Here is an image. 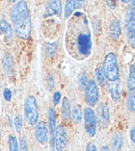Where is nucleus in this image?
<instances>
[{"label": "nucleus", "instance_id": "obj_28", "mask_svg": "<svg viewBox=\"0 0 135 151\" xmlns=\"http://www.w3.org/2000/svg\"><path fill=\"white\" fill-rule=\"evenodd\" d=\"M87 77H86V75H84V74H82V75H80V77H79V83H80V87L83 89V88H85L86 87V83H87Z\"/></svg>", "mask_w": 135, "mask_h": 151}, {"label": "nucleus", "instance_id": "obj_31", "mask_svg": "<svg viewBox=\"0 0 135 151\" xmlns=\"http://www.w3.org/2000/svg\"><path fill=\"white\" fill-rule=\"evenodd\" d=\"M86 151H98V149L94 143H89L86 146Z\"/></svg>", "mask_w": 135, "mask_h": 151}, {"label": "nucleus", "instance_id": "obj_30", "mask_svg": "<svg viewBox=\"0 0 135 151\" xmlns=\"http://www.w3.org/2000/svg\"><path fill=\"white\" fill-rule=\"evenodd\" d=\"M3 96H4L5 100L6 101H9V100L11 99V92L9 89H5L4 91H3Z\"/></svg>", "mask_w": 135, "mask_h": 151}, {"label": "nucleus", "instance_id": "obj_4", "mask_svg": "<svg viewBox=\"0 0 135 151\" xmlns=\"http://www.w3.org/2000/svg\"><path fill=\"white\" fill-rule=\"evenodd\" d=\"M29 17V9L28 5L24 0H20L13 6L11 12V22L14 25L19 24L23 20Z\"/></svg>", "mask_w": 135, "mask_h": 151}, {"label": "nucleus", "instance_id": "obj_35", "mask_svg": "<svg viewBox=\"0 0 135 151\" xmlns=\"http://www.w3.org/2000/svg\"><path fill=\"white\" fill-rule=\"evenodd\" d=\"M101 151H109V148L107 146H103L102 148H101Z\"/></svg>", "mask_w": 135, "mask_h": 151}, {"label": "nucleus", "instance_id": "obj_5", "mask_svg": "<svg viewBox=\"0 0 135 151\" xmlns=\"http://www.w3.org/2000/svg\"><path fill=\"white\" fill-rule=\"evenodd\" d=\"M84 127L89 137H95L97 132V116L91 107H85L83 111Z\"/></svg>", "mask_w": 135, "mask_h": 151}, {"label": "nucleus", "instance_id": "obj_3", "mask_svg": "<svg viewBox=\"0 0 135 151\" xmlns=\"http://www.w3.org/2000/svg\"><path fill=\"white\" fill-rule=\"evenodd\" d=\"M24 111L27 122L30 125H36L39 120V107L34 96L29 95L25 99Z\"/></svg>", "mask_w": 135, "mask_h": 151}, {"label": "nucleus", "instance_id": "obj_16", "mask_svg": "<svg viewBox=\"0 0 135 151\" xmlns=\"http://www.w3.org/2000/svg\"><path fill=\"white\" fill-rule=\"evenodd\" d=\"M0 33L3 35V37H4L6 41L11 40L13 38V29H11V26L7 21H0Z\"/></svg>", "mask_w": 135, "mask_h": 151}, {"label": "nucleus", "instance_id": "obj_23", "mask_svg": "<svg viewBox=\"0 0 135 151\" xmlns=\"http://www.w3.org/2000/svg\"><path fill=\"white\" fill-rule=\"evenodd\" d=\"M72 118H73L74 122L76 123H79L80 121L82 120V111L81 109H80L79 106H74L73 109H72Z\"/></svg>", "mask_w": 135, "mask_h": 151}, {"label": "nucleus", "instance_id": "obj_17", "mask_svg": "<svg viewBox=\"0 0 135 151\" xmlns=\"http://www.w3.org/2000/svg\"><path fill=\"white\" fill-rule=\"evenodd\" d=\"M123 146V137L121 133L116 132L113 134L112 140H111V147L113 151H120Z\"/></svg>", "mask_w": 135, "mask_h": 151}, {"label": "nucleus", "instance_id": "obj_6", "mask_svg": "<svg viewBox=\"0 0 135 151\" xmlns=\"http://www.w3.org/2000/svg\"><path fill=\"white\" fill-rule=\"evenodd\" d=\"M91 47H93V43H91V35L85 32L79 33L77 37V49L79 53L83 56L89 55Z\"/></svg>", "mask_w": 135, "mask_h": 151}, {"label": "nucleus", "instance_id": "obj_18", "mask_svg": "<svg viewBox=\"0 0 135 151\" xmlns=\"http://www.w3.org/2000/svg\"><path fill=\"white\" fill-rule=\"evenodd\" d=\"M71 113H72V111H71V103H70V100L66 97H64V100H62V107H61L62 117H64L66 120H69Z\"/></svg>", "mask_w": 135, "mask_h": 151}, {"label": "nucleus", "instance_id": "obj_10", "mask_svg": "<svg viewBox=\"0 0 135 151\" xmlns=\"http://www.w3.org/2000/svg\"><path fill=\"white\" fill-rule=\"evenodd\" d=\"M97 122L102 128L108 126L109 124V109L106 103H102L98 109Z\"/></svg>", "mask_w": 135, "mask_h": 151}, {"label": "nucleus", "instance_id": "obj_13", "mask_svg": "<svg viewBox=\"0 0 135 151\" xmlns=\"http://www.w3.org/2000/svg\"><path fill=\"white\" fill-rule=\"evenodd\" d=\"M108 89L111 98L114 101H119L121 99V94H122V86H121L120 80L117 79L115 81H109Z\"/></svg>", "mask_w": 135, "mask_h": 151}, {"label": "nucleus", "instance_id": "obj_21", "mask_svg": "<svg viewBox=\"0 0 135 151\" xmlns=\"http://www.w3.org/2000/svg\"><path fill=\"white\" fill-rule=\"evenodd\" d=\"M127 85H128L129 90L134 89L135 88V66L131 65L129 68V74L127 78Z\"/></svg>", "mask_w": 135, "mask_h": 151}, {"label": "nucleus", "instance_id": "obj_9", "mask_svg": "<svg viewBox=\"0 0 135 151\" xmlns=\"http://www.w3.org/2000/svg\"><path fill=\"white\" fill-rule=\"evenodd\" d=\"M31 29H32V25H31L30 17H27L22 22L15 25L16 35L21 39H28L31 35Z\"/></svg>", "mask_w": 135, "mask_h": 151}, {"label": "nucleus", "instance_id": "obj_15", "mask_svg": "<svg viewBox=\"0 0 135 151\" xmlns=\"http://www.w3.org/2000/svg\"><path fill=\"white\" fill-rule=\"evenodd\" d=\"M109 33H110V37L114 40L119 39L121 37V33H122V26H121L120 21L117 19L112 20V22L110 23V26H109Z\"/></svg>", "mask_w": 135, "mask_h": 151}, {"label": "nucleus", "instance_id": "obj_2", "mask_svg": "<svg viewBox=\"0 0 135 151\" xmlns=\"http://www.w3.org/2000/svg\"><path fill=\"white\" fill-rule=\"evenodd\" d=\"M103 70L105 72L106 78L109 81H115L119 79L120 71H119V64H117L116 55L112 52L108 53L105 56L104 64H103Z\"/></svg>", "mask_w": 135, "mask_h": 151}, {"label": "nucleus", "instance_id": "obj_12", "mask_svg": "<svg viewBox=\"0 0 135 151\" xmlns=\"http://www.w3.org/2000/svg\"><path fill=\"white\" fill-rule=\"evenodd\" d=\"M61 14V0H50L46 7L45 17L59 16Z\"/></svg>", "mask_w": 135, "mask_h": 151}, {"label": "nucleus", "instance_id": "obj_29", "mask_svg": "<svg viewBox=\"0 0 135 151\" xmlns=\"http://www.w3.org/2000/svg\"><path fill=\"white\" fill-rule=\"evenodd\" d=\"M60 99H61V94H60L59 92H55V93L53 94V103L54 104H57L60 101Z\"/></svg>", "mask_w": 135, "mask_h": 151}, {"label": "nucleus", "instance_id": "obj_8", "mask_svg": "<svg viewBox=\"0 0 135 151\" xmlns=\"http://www.w3.org/2000/svg\"><path fill=\"white\" fill-rule=\"evenodd\" d=\"M68 143V136L66 130L64 126L59 125L55 129V136H54V146L56 151H64Z\"/></svg>", "mask_w": 135, "mask_h": 151}, {"label": "nucleus", "instance_id": "obj_37", "mask_svg": "<svg viewBox=\"0 0 135 151\" xmlns=\"http://www.w3.org/2000/svg\"><path fill=\"white\" fill-rule=\"evenodd\" d=\"M9 2H16V1H17V0H9Z\"/></svg>", "mask_w": 135, "mask_h": 151}, {"label": "nucleus", "instance_id": "obj_32", "mask_svg": "<svg viewBox=\"0 0 135 151\" xmlns=\"http://www.w3.org/2000/svg\"><path fill=\"white\" fill-rule=\"evenodd\" d=\"M74 2L76 4V9H80L84 5L85 3V0H74Z\"/></svg>", "mask_w": 135, "mask_h": 151}, {"label": "nucleus", "instance_id": "obj_26", "mask_svg": "<svg viewBox=\"0 0 135 151\" xmlns=\"http://www.w3.org/2000/svg\"><path fill=\"white\" fill-rule=\"evenodd\" d=\"M19 151H28V146H27V141L26 138L24 136L20 137V140H19Z\"/></svg>", "mask_w": 135, "mask_h": 151}, {"label": "nucleus", "instance_id": "obj_27", "mask_svg": "<svg viewBox=\"0 0 135 151\" xmlns=\"http://www.w3.org/2000/svg\"><path fill=\"white\" fill-rule=\"evenodd\" d=\"M45 49H46V53L48 54V55H51V54L55 53L56 49H57V45L48 43V44L45 45Z\"/></svg>", "mask_w": 135, "mask_h": 151}, {"label": "nucleus", "instance_id": "obj_14", "mask_svg": "<svg viewBox=\"0 0 135 151\" xmlns=\"http://www.w3.org/2000/svg\"><path fill=\"white\" fill-rule=\"evenodd\" d=\"M48 120H49V129H50V134H51V142L52 147L54 145V136H55L56 129V115L55 111L52 107H50L48 111Z\"/></svg>", "mask_w": 135, "mask_h": 151}, {"label": "nucleus", "instance_id": "obj_7", "mask_svg": "<svg viewBox=\"0 0 135 151\" xmlns=\"http://www.w3.org/2000/svg\"><path fill=\"white\" fill-rule=\"evenodd\" d=\"M85 100L89 106H95L99 101L98 85L94 79H89L85 87Z\"/></svg>", "mask_w": 135, "mask_h": 151}, {"label": "nucleus", "instance_id": "obj_11", "mask_svg": "<svg viewBox=\"0 0 135 151\" xmlns=\"http://www.w3.org/2000/svg\"><path fill=\"white\" fill-rule=\"evenodd\" d=\"M36 138L41 145H46L48 143V127L44 121L36 123Z\"/></svg>", "mask_w": 135, "mask_h": 151}, {"label": "nucleus", "instance_id": "obj_22", "mask_svg": "<svg viewBox=\"0 0 135 151\" xmlns=\"http://www.w3.org/2000/svg\"><path fill=\"white\" fill-rule=\"evenodd\" d=\"M76 9V4L74 0H66V6H64V17L69 18Z\"/></svg>", "mask_w": 135, "mask_h": 151}, {"label": "nucleus", "instance_id": "obj_25", "mask_svg": "<svg viewBox=\"0 0 135 151\" xmlns=\"http://www.w3.org/2000/svg\"><path fill=\"white\" fill-rule=\"evenodd\" d=\"M14 125H15L16 130L18 131V132H21L22 126H23V120H22V117H21L20 115L16 116L15 118H14Z\"/></svg>", "mask_w": 135, "mask_h": 151}, {"label": "nucleus", "instance_id": "obj_33", "mask_svg": "<svg viewBox=\"0 0 135 151\" xmlns=\"http://www.w3.org/2000/svg\"><path fill=\"white\" fill-rule=\"evenodd\" d=\"M106 3L110 9H114L116 6V0H106Z\"/></svg>", "mask_w": 135, "mask_h": 151}, {"label": "nucleus", "instance_id": "obj_34", "mask_svg": "<svg viewBox=\"0 0 135 151\" xmlns=\"http://www.w3.org/2000/svg\"><path fill=\"white\" fill-rule=\"evenodd\" d=\"M130 139H131V141L135 144V125L131 128V130H130Z\"/></svg>", "mask_w": 135, "mask_h": 151}, {"label": "nucleus", "instance_id": "obj_19", "mask_svg": "<svg viewBox=\"0 0 135 151\" xmlns=\"http://www.w3.org/2000/svg\"><path fill=\"white\" fill-rule=\"evenodd\" d=\"M96 80H97V83L99 86H101V87H103V86L106 83V75H105V72L104 70H103V67H98L97 69H96Z\"/></svg>", "mask_w": 135, "mask_h": 151}, {"label": "nucleus", "instance_id": "obj_36", "mask_svg": "<svg viewBox=\"0 0 135 151\" xmlns=\"http://www.w3.org/2000/svg\"><path fill=\"white\" fill-rule=\"evenodd\" d=\"M121 1H122L123 3H128L129 1H130V0H121Z\"/></svg>", "mask_w": 135, "mask_h": 151}, {"label": "nucleus", "instance_id": "obj_20", "mask_svg": "<svg viewBox=\"0 0 135 151\" xmlns=\"http://www.w3.org/2000/svg\"><path fill=\"white\" fill-rule=\"evenodd\" d=\"M127 106L130 111H135V88L129 90L127 96Z\"/></svg>", "mask_w": 135, "mask_h": 151}, {"label": "nucleus", "instance_id": "obj_24", "mask_svg": "<svg viewBox=\"0 0 135 151\" xmlns=\"http://www.w3.org/2000/svg\"><path fill=\"white\" fill-rule=\"evenodd\" d=\"M9 151H19V145L15 136L9 137Z\"/></svg>", "mask_w": 135, "mask_h": 151}, {"label": "nucleus", "instance_id": "obj_1", "mask_svg": "<svg viewBox=\"0 0 135 151\" xmlns=\"http://www.w3.org/2000/svg\"><path fill=\"white\" fill-rule=\"evenodd\" d=\"M126 14V33L130 46L135 47V0H130Z\"/></svg>", "mask_w": 135, "mask_h": 151}]
</instances>
